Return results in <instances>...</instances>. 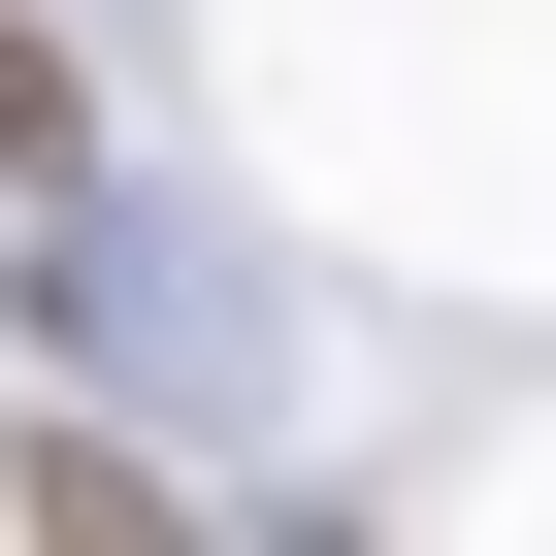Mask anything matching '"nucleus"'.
<instances>
[{"instance_id": "f257e3e1", "label": "nucleus", "mask_w": 556, "mask_h": 556, "mask_svg": "<svg viewBox=\"0 0 556 556\" xmlns=\"http://www.w3.org/2000/svg\"><path fill=\"white\" fill-rule=\"evenodd\" d=\"M0 491H34V556H229V523H197V491H164L131 426H34V458H0Z\"/></svg>"}, {"instance_id": "f03ea898", "label": "nucleus", "mask_w": 556, "mask_h": 556, "mask_svg": "<svg viewBox=\"0 0 556 556\" xmlns=\"http://www.w3.org/2000/svg\"><path fill=\"white\" fill-rule=\"evenodd\" d=\"M0 197H66V66H34V0H0Z\"/></svg>"}]
</instances>
